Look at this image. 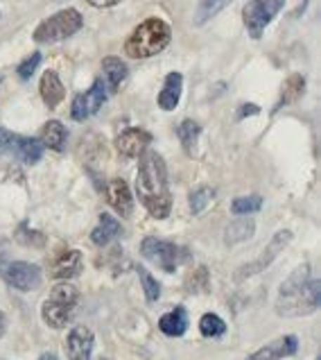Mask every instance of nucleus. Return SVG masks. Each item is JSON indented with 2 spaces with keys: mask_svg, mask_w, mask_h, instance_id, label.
Masks as SVG:
<instances>
[{
  "mask_svg": "<svg viewBox=\"0 0 321 360\" xmlns=\"http://www.w3.org/2000/svg\"><path fill=\"white\" fill-rule=\"evenodd\" d=\"M14 136H16V134L7 131L5 127H0V154H7L9 150H12Z\"/></svg>",
  "mask_w": 321,
  "mask_h": 360,
  "instance_id": "obj_33",
  "label": "nucleus"
},
{
  "mask_svg": "<svg viewBox=\"0 0 321 360\" xmlns=\"http://www.w3.org/2000/svg\"><path fill=\"white\" fill-rule=\"evenodd\" d=\"M306 94V77L303 75H289L285 82H283V89H281V100H278V105L274 111L283 109L287 105H294L296 100H301V96Z\"/></svg>",
  "mask_w": 321,
  "mask_h": 360,
  "instance_id": "obj_24",
  "label": "nucleus"
},
{
  "mask_svg": "<svg viewBox=\"0 0 321 360\" xmlns=\"http://www.w3.org/2000/svg\"><path fill=\"white\" fill-rule=\"evenodd\" d=\"M285 0H249L242 9L244 27L251 39H261L265 27L272 23L274 16L281 12Z\"/></svg>",
  "mask_w": 321,
  "mask_h": 360,
  "instance_id": "obj_8",
  "label": "nucleus"
},
{
  "mask_svg": "<svg viewBox=\"0 0 321 360\" xmlns=\"http://www.w3.org/2000/svg\"><path fill=\"white\" fill-rule=\"evenodd\" d=\"M263 209V198L261 195H247V198H235L231 204V211L235 215H251Z\"/></svg>",
  "mask_w": 321,
  "mask_h": 360,
  "instance_id": "obj_30",
  "label": "nucleus"
},
{
  "mask_svg": "<svg viewBox=\"0 0 321 360\" xmlns=\"http://www.w3.org/2000/svg\"><path fill=\"white\" fill-rule=\"evenodd\" d=\"M39 64H41V53H32L23 61V64H18V77L20 79H30L34 75V70L39 68Z\"/></svg>",
  "mask_w": 321,
  "mask_h": 360,
  "instance_id": "obj_32",
  "label": "nucleus"
},
{
  "mask_svg": "<svg viewBox=\"0 0 321 360\" xmlns=\"http://www.w3.org/2000/svg\"><path fill=\"white\" fill-rule=\"evenodd\" d=\"M96 335L89 326H75L66 335V356L68 360H91Z\"/></svg>",
  "mask_w": 321,
  "mask_h": 360,
  "instance_id": "obj_11",
  "label": "nucleus"
},
{
  "mask_svg": "<svg viewBox=\"0 0 321 360\" xmlns=\"http://www.w3.org/2000/svg\"><path fill=\"white\" fill-rule=\"evenodd\" d=\"M258 109L256 105H242L240 107V111H237V118H244V116H254V114H258Z\"/></svg>",
  "mask_w": 321,
  "mask_h": 360,
  "instance_id": "obj_35",
  "label": "nucleus"
},
{
  "mask_svg": "<svg viewBox=\"0 0 321 360\" xmlns=\"http://www.w3.org/2000/svg\"><path fill=\"white\" fill-rule=\"evenodd\" d=\"M81 25H84V16L75 7L61 9V12L48 16L37 25L34 41L37 44H57V41H64L72 34H77Z\"/></svg>",
  "mask_w": 321,
  "mask_h": 360,
  "instance_id": "obj_5",
  "label": "nucleus"
},
{
  "mask_svg": "<svg viewBox=\"0 0 321 360\" xmlns=\"http://www.w3.org/2000/svg\"><path fill=\"white\" fill-rule=\"evenodd\" d=\"M296 352H299V338L296 335H283V338H278V340L261 347L247 360H283V358L294 356Z\"/></svg>",
  "mask_w": 321,
  "mask_h": 360,
  "instance_id": "obj_13",
  "label": "nucleus"
},
{
  "mask_svg": "<svg viewBox=\"0 0 321 360\" xmlns=\"http://www.w3.org/2000/svg\"><path fill=\"white\" fill-rule=\"evenodd\" d=\"M118 233H120V222H118L116 218H113V215L102 213V215H100L98 227L93 229V233H91V240H93V245L105 247V245H109L113 238H118Z\"/></svg>",
  "mask_w": 321,
  "mask_h": 360,
  "instance_id": "obj_23",
  "label": "nucleus"
},
{
  "mask_svg": "<svg viewBox=\"0 0 321 360\" xmlns=\"http://www.w3.org/2000/svg\"><path fill=\"white\" fill-rule=\"evenodd\" d=\"M86 3L93 7H116L122 3V0H86Z\"/></svg>",
  "mask_w": 321,
  "mask_h": 360,
  "instance_id": "obj_34",
  "label": "nucleus"
},
{
  "mask_svg": "<svg viewBox=\"0 0 321 360\" xmlns=\"http://www.w3.org/2000/svg\"><path fill=\"white\" fill-rule=\"evenodd\" d=\"M102 75H105L102 82H105V86H107V94H118L120 86L125 84L129 70L120 57H105L102 59Z\"/></svg>",
  "mask_w": 321,
  "mask_h": 360,
  "instance_id": "obj_16",
  "label": "nucleus"
},
{
  "mask_svg": "<svg viewBox=\"0 0 321 360\" xmlns=\"http://www.w3.org/2000/svg\"><path fill=\"white\" fill-rule=\"evenodd\" d=\"M39 94H41V98H44L48 109H57L61 105V100L66 98L64 82L59 79V75L55 73V70H46V73L41 75Z\"/></svg>",
  "mask_w": 321,
  "mask_h": 360,
  "instance_id": "obj_17",
  "label": "nucleus"
},
{
  "mask_svg": "<svg viewBox=\"0 0 321 360\" xmlns=\"http://www.w3.org/2000/svg\"><path fill=\"white\" fill-rule=\"evenodd\" d=\"M39 360H59V358H57L55 354H50V352H48V354H44V356H41Z\"/></svg>",
  "mask_w": 321,
  "mask_h": 360,
  "instance_id": "obj_37",
  "label": "nucleus"
},
{
  "mask_svg": "<svg viewBox=\"0 0 321 360\" xmlns=\"http://www.w3.org/2000/svg\"><path fill=\"white\" fill-rule=\"evenodd\" d=\"M150 143H152V134L150 131H145L140 127H129V129L118 134L116 150L120 154H125V157L133 159V157H140V154L150 148Z\"/></svg>",
  "mask_w": 321,
  "mask_h": 360,
  "instance_id": "obj_12",
  "label": "nucleus"
},
{
  "mask_svg": "<svg viewBox=\"0 0 321 360\" xmlns=\"http://www.w3.org/2000/svg\"><path fill=\"white\" fill-rule=\"evenodd\" d=\"M254 233H256V222L251 218H247V215H242V218H237V220L226 224V229H224V243L226 245L244 243V240H249Z\"/></svg>",
  "mask_w": 321,
  "mask_h": 360,
  "instance_id": "obj_22",
  "label": "nucleus"
},
{
  "mask_svg": "<svg viewBox=\"0 0 321 360\" xmlns=\"http://www.w3.org/2000/svg\"><path fill=\"white\" fill-rule=\"evenodd\" d=\"M188 290L192 292L209 290V270H206V267H199L192 276H188Z\"/></svg>",
  "mask_w": 321,
  "mask_h": 360,
  "instance_id": "obj_31",
  "label": "nucleus"
},
{
  "mask_svg": "<svg viewBox=\"0 0 321 360\" xmlns=\"http://www.w3.org/2000/svg\"><path fill=\"white\" fill-rule=\"evenodd\" d=\"M140 254L145 256L148 261L157 263L163 272H177L179 263L188 256V252L181 250L179 245H174L170 240H163V238H157V236H148L143 243H140Z\"/></svg>",
  "mask_w": 321,
  "mask_h": 360,
  "instance_id": "obj_7",
  "label": "nucleus"
},
{
  "mask_svg": "<svg viewBox=\"0 0 321 360\" xmlns=\"http://www.w3.org/2000/svg\"><path fill=\"white\" fill-rule=\"evenodd\" d=\"M136 195L152 218L163 220L172 211V195L168 188V168L159 152L145 150L138 161Z\"/></svg>",
  "mask_w": 321,
  "mask_h": 360,
  "instance_id": "obj_1",
  "label": "nucleus"
},
{
  "mask_svg": "<svg viewBox=\"0 0 321 360\" xmlns=\"http://www.w3.org/2000/svg\"><path fill=\"white\" fill-rule=\"evenodd\" d=\"M66 141H68V131L59 120H48L44 129H41V143H44V148L48 150L64 152Z\"/></svg>",
  "mask_w": 321,
  "mask_h": 360,
  "instance_id": "obj_21",
  "label": "nucleus"
},
{
  "mask_svg": "<svg viewBox=\"0 0 321 360\" xmlns=\"http://www.w3.org/2000/svg\"><path fill=\"white\" fill-rule=\"evenodd\" d=\"M289 243H292V231H289V229L276 231V233L272 236V240H269V243L265 245V250H263L261 254H258L254 261L244 263L242 267H237L235 274H233V279H235L237 283H242V281H247V279H251V276L265 272L267 267L276 261V256L281 254Z\"/></svg>",
  "mask_w": 321,
  "mask_h": 360,
  "instance_id": "obj_6",
  "label": "nucleus"
},
{
  "mask_svg": "<svg viewBox=\"0 0 321 360\" xmlns=\"http://www.w3.org/2000/svg\"><path fill=\"white\" fill-rule=\"evenodd\" d=\"M317 360H321V358H317Z\"/></svg>",
  "mask_w": 321,
  "mask_h": 360,
  "instance_id": "obj_38",
  "label": "nucleus"
},
{
  "mask_svg": "<svg viewBox=\"0 0 321 360\" xmlns=\"http://www.w3.org/2000/svg\"><path fill=\"white\" fill-rule=\"evenodd\" d=\"M199 333L204 338H222L226 333V322L217 313H204L199 320Z\"/></svg>",
  "mask_w": 321,
  "mask_h": 360,
  "instance_id": "obj_26",
  "label": "nucleus"
},
{
  "mask_svg": "<svg viewBox=\"0 0 321 360\" xmlns=\"http://www.w3.org/2000/svg\"><path fill=\"white\" fill-rule=\"evenodd\" d=\"M84 267V259H81V252L77 250H66L64 254H59L53 267H50V276L57 281H70L81 272Z\"/></svg>",
  "mask_w": 321,
  "mask_h": 360,
  "instance_id": "obj_14",
  "label": "nucleus"
},
{
  "mask_svg": "<svg viewBox=\"0 0 321 360\" xmlns=\"http://www.w3.org/2000/svg\"><path fill=\"white\" fill-rule=\"evenodd\" d=\"M229 3L231 0H199V7H197V14H195V25L209 23V20Z\"/></svg>",
  "mask_w": 321,
  "mask_h": 360,
  "instance_id": "obj_28",
  "label": "nucleus"
},
{
  "mask_svg": "<svg viewBox=\"0 0 321 360\" xmlns=\"http://www.w3.org/2000/svg\"><path fill=\"white\" fill-rule=\"evenodd\" d=\"M159 328H161V333L168 338H181L188 331V311H185L183 306L172 308V311H168L159 320Z\"/></svg>",
  "mask_w": 321,
  "mask_h": 360,
  "instance_id": "obj_18",
  "label": "nucleus"
},
{
  "mask_svg": "<svg viewBox=\"0 0 321 360\" xmlns=\"http://www.w3.org/2000/svg\"><path fill=\"white\" fill-rule=\"evenodd\" d=\"M107 86L102 79H96L93 82V86L86 91V94H79L75 96V100H72V107H70V116L72 120H86L91 116H96L98 111L102 109V105L107 102Z\"/></svg>",
  "mask_w": 321,
  "mask_h": 360,
  "instance_id": "obj_10",
  "label": "nucleus"
},
{
  "mask_svg": "<svg viewBox=\"0 0 321 360\" xmlns=\"http://www.w3.org/2000/svg\"><path fill=\"white\" fill-rule=\"evenodd\" d=\"M5 326H7V322H5V313L0 311V338H3V333H5Z\"/></svg>",
  "mask_w": 321,
  "mask_h": 360,
  "instance_id": "obj_36",
  "label": "nucleus"
},
{
  "mask_svg": "<svg viewBox=\"0 0 321 360\" xmlns=\"http://www.w3.org/2000/svg\"><path fill=\"white\" fill-rule=\"evenodd\" d=\"M215 198V191L211 186H199L197 191L190 193V198H188V204H190V213L192 215H199L209 204L213 202Z\"/></svg>",
  "mask_w": 321,
  "mask_h": 360,
  "instance_id": "obj_29",
  "label": "nucleus"
},
{
  "mask_svg": "<svg viewBox=\"0 0 321 360\" xmlns=\"http://www.w3.org/2000/svg\"><path fill=\"white\" fill-rule=\"evenodd\" d=\"M136 272L140 276V285H143V292H145V300H148V304H157L159 297H161V283L154 279V276L145 270L143 265L136 267Z\"/></svg>",
  "mask_w": 321,
  "mask_h": 360,
  "instance_id": "obj_27",
  "label": "nucleus"
},
{
  "mask_svg": "<svg viewBox=\"0 0 321 360\" xmlns=\"http://www.w3.org/2000/svg\"><path fill=\"white\" fill-rule=\"evenodd\" d=\"M172 41V27L163 18H145L125 41V53L131 59H150L163 53Z\"/></svg>",
  "mask_w": 321,
  "mask_h": 360,
  "instance_id": "obj_3",
  "label": "nucleus"
},
{
  "mask_svg": "<svg viewBox=\"0 0 321 360\" xmlns=\"http://www.w3.org/2000/svg\"><path fill=\"white\" fill-rule=\"evenodd\" d=\"M107 200L113 209L120 213V218H129L133 209V198L129 191V184L125 179H111L107 186Z\"/></svg>",
  "mask_w": 321,
  "mask_h": 360,
  "instance_id": "obj_15",
  "label": "nucleus"
},
{
  "mask_svg": "<svg viewBox=\"0 0 321 360\" xmlns=\"http://www.w3.org/2000/svg\"><path fill=\"white\" fill-rule=\"evenodd\" d=\"M321 304V281L313 274L308 263L299 265L296 270L278 288L276 297V315L281 317H306L317 313Z\"/></svg>",
  "mask_w": 321,
  "mask_h": 360,
  "instance_id": "obj_2",
  "label": "nucleus"
},
{
  "mask_svg": "<svg viewBox=\"0 0 321 360\" xmlns=\"http://www.w3.org/2000/svg\"><path fill=\"white\" fill-rule=\"evenodd\" d=\"M181 91H183V75L181 73H170L163 82V89L159 94V107L163 111H174L181 100Z\"/></svg>",
  "mask_w": 321,
  "mask_h": 360,
  "instance_id": "obj_19",
  "label": "nucleus"
},
{
  "mask_svg": "<svg viewBox=\"0 0 321 360\" xmlns=\"http://www.w3.org/2000/svg\"><path fill=\"white\" fill-rule=\"evenodd\" d=\"M199 134H202V127H199V122H195V120H183L181 125L177 127V136L181 141V146L183 150L192 154L195 152V146H197V139H199Z\"/></svg>",
  "mask_w": 321,
  "mask_h": 360,
  "instance_id": "obj_25",
  "label": "nucleus"
},
{
  "mask_svg": "<svg viewBox=\"0 0 321 360\" xmlns=\"http://www.w3.org/2000/svg\"><path fill=\"white\" fill-rule=\"evenodd\" d=\"M12 154H16V157L27 163V166H34L37 161H41V157H44V143H41L39 139H27V136H14V143H12V150H9Z\"/></svg>",
  "mask_w": 321,
  "mask_h": 360,
  "instance_id": "obj_20",
  "label": "nucleus"
},
{
  "mask_svg": "<svg viewBox=\"0 0 321 360\" xmlns=\"http://www.w3.org/2000/svg\"><path fill=\"white\" fill-rule=\"evenodd\" d=\"M0 276L7 285L16 288L20 292H30L37 290L44 281V274H41V267L34 263H25V261H5L0 263Z\"/></svg>",
  "mask_w": 321,
  "mask_h": 360,
  "instance_id": "obj_9",
  "label": "nucleus"
},
{
  "mask_svg": "<svg viewBox=\"0 0 321 360\" xmlns=\"http://www.w3.org/2000/svg\"><path fill=\"white\" fill-rule=\"evenodd\" d=\"M79 302V290L68 281H61L53 288V292L41 306V317L50 328H66L72 320L75 306Z\"/></svg>",
  "mask_w": 321,
  "mask_h": 360,
  "instance_id": "obj_4",
  "label": "nucleus"
}]
</instances>
